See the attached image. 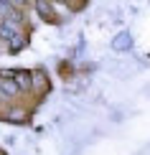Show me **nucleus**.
<instances>
[{
    "mask_svg": "<svg viewBox=\"0 0 150 155\" xmlns=\"http://www.w3.org/2000/svg\"><path fill=\"white\" fill-rule=\"evenodd\" d=\"M36 10H38V15H41L43 21L56 23V13H54V8H51L48 0H36Z\"/></svg>",
    "mask_w": 150,
    "mask_h": 155,
    "instance_id": "1",
    "label": "nucleus"
},
{
    "mask_svg": "<svg viewBox=\"0 0 150 155\" xmlns=\"http://www.w3.org/2000/svg\"><path fill=\"white\" fill-rule=\"evenodd\" d=\"M13 15V0H0V21Z\"/></svg>",
    "mask_w": 150,
    "mask_h": 155,
    "instance_id": "2",
    "label": "nucleus"
}]
</instances>
